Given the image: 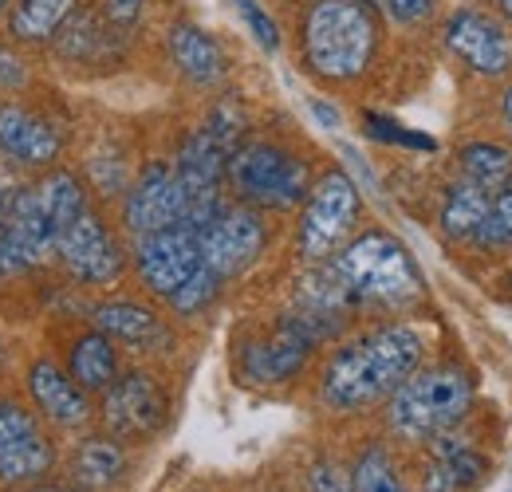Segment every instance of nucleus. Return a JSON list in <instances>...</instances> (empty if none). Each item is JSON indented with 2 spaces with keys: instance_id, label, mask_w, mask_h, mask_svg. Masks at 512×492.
I'll use <instances>...</instances> for the list:
<instances>
[{
  "instance_id": "5701e85b",
  "label": "nucleus",
  "mask_w": 512,
  "mask_h": 492,
  "mask_svg": "<svg viewBox=\"0 0 512 492\" xmlns=\"http://www.w3.org/2000/svg\"><path fill=\"white\" fill-rule=\"evenodd\" d=\"M119 40H123V36H115V32L103 24L99 12H91V8H75V12L64 20V28L56 32L52 44H56V52H60L67 63H99L115 52Z\"/></svg>"
},
{
  "instance_id": "a878e982",
  "label": "nucleus",
  "mask_w": 512,
  "mask_h": 492,
  "mask_svg": "<svg viewBox=\"0 0 512 492\" xmlns=\"http://www.w3.org/2000/svg\"><path fill=\"white\" fill-rule=\"evenodd\" d=\"M489 201H493V197H489L481 185L465 182V178H457L453 185H446V193H442V213H438L442 233H446L449 241H473L477 225H481L485 213H489Z\"/></svg>"
},
{
  "instance_id": "f8f14e48",
  "label": "nucleus",
  "mask_w": 512,
  "mask_h": 492,
  "mask_svg": "<svg viewBox=\"0 0 512 492\" xmlns=\"http://www.w3.org/2000/svg\"><path fill=\"white\" fill-rule=\"evenodd\" d=\"M190 209V193L182 178L174 174V166L166 162H150L134 182H130L127 197H123V225L130 237L142 233H158L170 225H182Z\"/></svg>"
},
{
  "instance_id": "6e6552de",
  "label": "nucleus",
  "mask_w": 512,
  "mask_h": 492,
  "mask_svg": "<svg viewBox=\"0 0 512 492\" xmlns=\"http://www.w3.org/2000/svg\"><path fill=\"white\" fill-rule=\"evenodd\" d=\"M56 469V445L40 414L0 394V485H36Z\"/></svg>"
},
{
  "instance_id": "423d86ee",
  "label": "nucleus",
  "mask_w": 512,
  "mask_h": 492,
  "mask_svg": "<svg viewBox=\"0 0 512 492\" xmlns=\"http://www.w3.org/2000/svg\"><path fill=\"white\" fill-rule=\"evenodd\" d=\"M359 217H363L359 185L343 170H327L312 182L308 197H304V209L296 221V252L308 264H320L327 256H335L355 237Z\"/></svg>"
},
{
  "instance_id": "4c0bfd02",
  "label": "nucleus",
  "mask_w": 512,
  "mask_h": 492,
  "mask_svg": "<svg viewBox=\"0 0 512 492\" xmlns=\"http://www.w3.org/2000/svg\"><path fill=\"white\" fill-rule=\"evenodd\" d=\"M308 107H312V115H316V119H320V126H327V130H339V126H343V115H339L331 103H323V99H312Z\"/></svg>"
},
{
  "instance_id": "6ab92c4d",
  "label": "nucleus",
  "mask_w": 512,
  "mask_h": 492,
  "mask_svg": "<svg viewBox=\"0 0 512 492\" xmlns=\"http://www.w3.org/2000/svg\"><path fill=\"white\" fill-rule=\"evenodd\" d=\"M225 166H229V150L205 126L190 130L182 138L178 154H174V174L182 178L190 201H197V197H217L221 182H225Z\"/></svg>"
},
{
  "instance_id": "79ce46f5",
  "label": "nucleus",
  "mask_w": 512,
  "mask_h": 492,
  "mask_svg": "<svg viewBox=\"0 0 512 492\" xmlns=\"http://www.w3.org/2000/svg\"><path fill=\"white\" fill-rule=\"evenodd\" d=\"M4 193H8V189H4V185H0V217H4Z\"/></svg>"
},
{
  "instance_id": "f257e3e1",
  "label": "nucleus",
  "mask_w": 512,
  "mask_h": 492,
  "mask_svg": "<svg viewBox=\"0 0 512 492\" xmlns=\"http://www.w3.org/2000/svg\"><path fill=\"white\" fill-rule=\"evenodd\" d=\"M426 343L406 323L371 327L331 351L320 370V402L331 414H367L422 367Z\"/></svg>"
},
{
  "instance_id": "473e14b6",
  "label": "nucleus",
  "mask_w": 512,
  "mask_h": 492,
  "mask_svg": "<svg viewBox=\"0 0 512 492\" xmlns=\"http://www.w3.org/2000/svg\"><path fill=\"white\" fill-rule=\"evenodd\" d=\"M367 134H371V138H379V142L410 146V150H438V142H434V138H426V134H414V130L390 123V119H383V115H367Z\"/></svg>"
},
{
  "instance_id": "ea45409f",
  "label": "nucleus",
  "mask_w": 512,
  "mask_h": 492,
  "mask_svg": "<svg viewBox=\"0 0 512 492\" xmlns=\"http://www.w3.org/2000/svg\"><path fill=\"white\" fill-rule=\"evenodd\" d=\"M24 492H71V489H60V485H40V481H36V485H24Z\"/></svg>"
},
{
  "instance_id": "cd10ccee",
  "label": "nucleus",
  "mask_w": 512,
  "mask_h": 492,
  "mask_svg": "<svg viewBox=\"0 0 512 492\" xmlns=\"http://www.w3.org/2000/svg\"><path fill=\"white\" fill-rule=\"evenodd\" d=\"M351 492H406L398 465L390 461L383 445H367L351 465Z\"/></svg>"
},
{
  "instance_id": "20e7f679",
  "label": "nucleus",
  "mask_w": 512,
  "mask_h": 492,
  "mask_svg": "<svg viewBox=\"0 0 512 492\" xmlns=\"http://www.w3.org/2000/svg\"><path fill=\"white\" fill-rule=\"evenodd\" d=\"M477 382L457 363L418 367L390 398H386V426L402 441H430L449 433L473 410Z\"/></svg>"
},
{
  "instance_id": "c03bdc74",
  "label": "nucleus",
  "mask_w": 512,
  "mask_h": 492,
  "mask_svg": "<svg viewBox=\"0 0 512 492\" xmlns=\"http://www.w3.org/2000/svg\"><path fill=\"white\" fill-rule=\"evenodd\" d=\"M0 370H4V343H0Z\"/></svg>"
},
{
  "instance_id": "72a5a7b5",
  "label": "nucleus",
  "mask_w": 512,
  "mask_h": 492,
  "mask_svg": "<svg viewBox=\"0 0 512 492\" xmlns=\"http://www.w3.org/2000/svg\"><path fill=\"white\" fill-rule=\"evenodd\" d=\"M237 12H241V20L249 24L253 40L264 52H280V28H276V20H272L256 0H237Z\"/></svg>"
},
{
  "instance_id": "f3484780",
  "label": "nucleus",
  "mask_w": 512,
  "mask_h": 492,
  "mask_svg": "<svg viewBox=\"0 0 512 492\" xmlns=\"http://www.w3.org/2000/svg\"><path fill=\"white\" fill-rule=\"evenodd\" d=\"M485 473H489V457L477 445L438 433V437H430V461L422 469V492H469L473 485L485 481Z\"/></svg>"
},
{
  "instance_id": "f03ea898",
  "label": "nucleus",
  "mask_w": 512,
  "mask_h": 492,
  "mask_svg": "<svg viewBox=\"0 0 512 492\" xmlns=\"http://www.w3.org/2000/svg\"><path fill=\"white\" fill-rule=\"evenodd\" d=\"M323 264L343 288L351 311H406L426 292L414 256L386 229L355 233Z\"/></svg>"
},
{
  "instance_id": "39448f33",
  "label": "nucleus",
  "mask_w": 512,
  "mask_h": 492,
  "mask_svg": "<svg viewBox=\"0 0 512 492\" xmlns=\"http://www.w3.org/2000/svg\"><path fill=\"white\" fill-rule=\"evenodd\" d=\"M225 182L237 193L241 205L284 213V209L304 205V197L312 189V170L304 158H296L292 150H284L276 142H241L229 154Z\"/></svg>"
},
{
  "instance_id": "e433bc0d",
  "label": "nucleus",
  "mask_w": 512,
  "mask_h": 492,
  "mask_svg": "<svg viewBox=\"0 0 512 492\" xmlns=\"http://www.w3.org/2000/svg\"><path fill=\"white\" fill-rule=\"evenodd\" d=\"M24 83V63L16 60L12 52H0V87L4 91H16Z\"/></svg>"
},
{
  "instance_id": "aec40b11",
  "label": "nucleus",
  "mask_w": 512,
  "mask_h": 492,
  "mask_svg": "<svg viewBox=\"0 0 512 492\" xmlns=\"http://www.w3.org/2000/svg\"><path fill=\"white\" fill-rule=\"evenodd\" d=\"M91 319H95V331H103L115 343L138 347V351H154L158 343H170L162 315L138 300H103L91 308Z\"/></svg>"
},
{
  "instance_id": "c756f323",
  "label": "nucleus",
  "mask_w": 512,
  "mask_h": 492,
  "mask_svg": "<svg viewBox=\"0 0 512 492\" xmlns=\"http://www.w3.org/2000/svg\"><path fill=\"white\" fill-rule=\"evenodd\" d=\"M221 284H225V280L201 264V268L193 272L190 280H186V284H182L174 296H166V304H170V311H174L178 319H193V315H201V311H205L213 300H217V296H221Z\"/></svg>"
},
{
  "instance_id": "9b49d317",
  "label": "nucleus",
  "mask_w": 512,
  "mask_h": 492,
  "mask_svg": "<svg viewBox=\"0 0 512 492\" xmlns=\"http://www.w3.org/2000/svg\"><path fill=\"white\" fill-rule=\"evenodd\" d=\"M130 260H134V272H138L142 288L150 296L166 300L201 268L197 233L190 225H170V229H158V233H142V237H134Z\"/></svg>"
},
{
  "instance_id": "393cba45",
  "label": "nucleus",
  "mask_w": 512,
  "mask_h": 492,
  "mask_svg": "<svg viewBox=\"0 0 512 492\" xmlns=\"http://www.w3.org/2000/svg\"><path fill=\"white\" fill-rule=\"evenodd\" d=\"M36 197H40V209L48 213L56 237L64 233L75 217H83L91 209V197H87V185L79 182V174H71L64 166H48L44 178L32 185Z\"/></svg>"
},
{
  "instance_id": "9d476101",
  "label": "nucleus",
  "mask_w": 512,
  "mask_h": 492,
  "mask_svg": "<svg viewBox=\"0 0 512 492\" xmlns=\"http://www.w3.org/2000/svg\"><path fill=\"white\" fill-rule=\"evenodd\" d=\"M56 256L67 268V276L87 288H107L127 272V252L95 209L75 217L56 237Z\"/></svg>"
},
{
  "instance_id": "2eb2a0df",
  "label": "nucleus",
  "mask_w": 512,
  "mask_h": 492,
  "mask_svg": "<svg viewBox=\"0 0 512 492\" xmlns=\"http://www.w3.org/2000/svg\"><path fill=\"white\" fill-rule=\"evenodd\" d=\"M0 237L24 260V268H40L56 256V229H52L48 213L40 209V197L32 185H16L4 193Z\"/></svg>"
},
{
  "instance_id": "0eeeda50",
  "label": "nucleus",
  "mask_w": 512,
  "mask_h": 492,
  "mask_svg": "<svg viewBox=\"0 0 512 492\" xmlns=\"http://www.w3.org/2000/svg\"><path fill=\"white\" fill-rule=\"evenodd\" d=\"M268 245V225L253 205H221L201 229H197V248H201V264L209 272H217L221 280H233L241 272H249L260 252Z\"/></svg>"
},
{
  "instance_id": "a19ab883",
  "label": "nucleus",
  "mask_w": 512,
  "mask_h": 492,
  "mask_svg": "<svg viewBox=\"0 0 512 492\" xmlns=\"http://www.w3.org/2000/svg\"><path fill=\"white\" fill-rule=\"evenodd\" d=\"M497 12H501V16H509V20H512V0H497Z\"/></svg>"
},
{
  "instance_id": "a211bd4d",
  "label": "nucleus",
  "mask_w": 512,
  "mask_h": 492,
  "mask_svg": "<svg viewBox=\"0 0 512 492\" xmlns=\"http://www.w3.org/2000/svg\"><path fill=\"white\" fill-rule=\"evenodd\" d=\"M166 52L170 63L182 71V79H190L193 87H217L229 75V56L225 48L197 24H174L166 32Z\"/></svg>"
},
{
  "instance_id": "f704fd0d",
  "label": "nucleus",
  "mask_w": 512,
  "mask_h": 492,
  "mask_svg": "<svg viewBox=\"0 0 512 492\" xmlns=\"http://www.w3.org/2000/svg\"><path fill=\"white\" fill-rule=\"evenodd\" d=\"M308 489L312 492H351V469L323 457L308 469Z\"/></svg>"
},
{
  "instance_id": "7ed1b4c3",
  "label": "nucleus",
  "mask_w": 512,
  "mask_h": 492,
  "mask_svg": "<svg viewBox=\"0 0 512 492\" xmlns=\"http://www.w3.org/2000/svg\"><path fill=\"white\" fill-rule=\"evenodd\" d=\"M379 12L371 0H312L300 20V56L323 83L359 79L379 52Z\"/></svg>"
},
{
  "instance_id": "c9c22d12",
  "label": "nucleus",
  "mask_w": 512,
  "mask_h": 492,
  "mask_svg": "<svg viewBox=\"0 0 512 492\" xmlns=\"http://www.w3.org/2000/svg\"><path fill=\"white\" fill-rule=\"evenodd\" d=\"M379 4L386 8V16L398 20V24H418V20H426L434 12V0H379Z\"/></svg>"
},
{
  "instance_id": "c85d7f7f",
  "label": "nucleus",
  "mask_w": 512,
  "mask_h": 492,
  "mask_svg": "<svg viewBox=\"0 0 512 492\" xmlns=\"http://www.w3.org/2000/svg\"><path fill=\"white\" fill-rule=\"evenodd\" d=\"M473 245L481 248V252H505V248H512V182L493 193L489 213H485V221L473 233Z\"/></svg>"
},
{
  "instance_id": "bb28decb",
  "label": "nucleus",
  "mask_w": 512,
  "mask_h": 492,
  "mask_svg": "<svg viewBox=\"0 0 512 492\" xmlns=\"http://www.w3.org/2000/svg\"><path fill=\"white\" fill-rule=\"evenodd\" d=\"M457 170L465 182L481 185L493 197L497 189H505L512 182V150L501 142H485V138L469 142L457 150Z\"/></svg>"
},
{
  "instance_id": "b1692460",
  "label": "nucleus",
  "mask_w": 512,
  "mask_h": 492,
  "mask_svg": "<svg viewBox=\"0 0 512 492\" xmlns=\"http://www.w3.org/2000/svg\"><path fill=\"white\" fill-rule=\"evenodd\" d=\"M79 0H12L8 4V36L16 44H52Z\"/></svg>"
},
{
  "instance_id": "7c9ffc66",
  "label": "nucleus",
  "mask_w": 512,
  "mask_h": 492,
  "mask_svg": "<svg viewBox=\"0 0 512 492\" xmlns=\"http://www.w3.org/2000/svg\"><path fill=\"white\" fill-rule=\"evenodd\" d=\"M205 130L233 154L241 142H245V126H249V119H245V111H241V103H233V99H221L209 115H205Z\"/></svg>"
},
{
  "instance_id": "2f4dec72",
  "label": "nucleus",
  "mask_w": 512,
  "mask_h": 492,
  "mask_svg": "<svg viewBox=\"0 0 512 492\" xmlns=\"http://www.w3.org/2000/svg\"><path fill=\"white\" fill-rule=\"evenodd\" d=\"M146 0H99V16L115 36H130L142 24Z\"/></svg>"
},
{
  "instance_id": "1a4fd4ad",
  "label": "nucleus",
  "mask_w": 512,
  "mask_h": 492,
  "mask_svg": "<svg viewBox=\"0 0 512 492\" xmlns=\"http://www.w3.org/2000/svg\"><path fill=\"white\" fill-rule=\"evenodd\" d=\"M99 418H103L107 433L119 441H146L166 426L170 398L150 370H127L103 390Z\"/></svg>"
},
{
  "instance_id": "4be33fe9",
  "label": "nucleus",
  "mask_w": 512,
  "mask_h": 492,
  "mask_svg": "<svg viewBox=\"0 0 512 492\" xmlns=\"http://www.w3.org/2000/svg\"><path fill=\"white\" fill-rule=\"evenodd\" d=\"M67 374L87 390V394H103L115 378H119V351L115 339H107L103 331H83L71 339L67 347Z\"/></svg>"
},
{
  "instance_id": "dca6fc26",
  "label": "nucleus",
  "mask_w": 512,
  "mask_h": 492,
  "mask_svg": "<svg viewBox=\"0 0 512 492\" xmlns=\"http://www.w3.org/2000/svg\"><path fill=\"white\" fill-rule=\"evenodd\" d=\"M24 386H28V398H32V410L40 414V422H48L56 430H79V426L91 422L87 390L67 370L56 367L52 359H36L28 367Z\"/></svg>"
},
{
  "instance_id": "a18cd8bd",
  "label": "nucleus",
  "mask_w": 512,
  "mask_h": 492,
  "mask_svg": "<svg viewBox=\"0 0 512 492\" xmlns=\"http://www.w3.org/2000/svg\"><path fill=\"white\" fill-rule=\"evenodd\" d=\"M509 292H512V276H509Z\"/></svg>"
},
{
  "instance_id": "ddd939ff",
  "label": "nucleus",
  "mask_w": 512,
  "mask_h": 492,
  "mask_svg": "<svg viewBox=\"0 0 512 492\" xmlns=\"http://www.w3.org/2000/svg\"><path fill=\"white\" fill-rule=\"evenodd\" d=\"M446 48L481 79H501L512 67V48L505 28L477 12V8H457L446 20Z\"/></svg>"
},
{
  "instance_id": "58836bf2",
  "label": "nucleus",
  "mask_w": 512,
  "mask_h": 492,
  "mask_svg": "<svg viewBox=\"0 0 512 492\" xmlns=\"http://www.w3.org/2000/svg\"><path fill=\"white\" fill-rule=\"evenodd\" d=\"M501 119H505V126L512 130V83L505 87V95H501Z\"/></svg>"
},
{
  "instance_id": "4468645a",
  "label": "nucleus",
  "mask_w": 512,
  "mask_h": 492,
  "mask_svg": "<svg viewBox=\"0 0 512 492\" xmlns=\"http://www.w3.org/2000/svg\"><path fill=\"white\" fill-rule=\"evenodd\" d=\"M0 154L28 170H48L64 154V130L24 103H0Z\"/></svg>"
},
{
  "instance_id": "37998d69",
  "label": "nucleus",
  "mask_w": 512,
  "mask_h": 492,
  "mask_svg": "<svg viewBox=\"0 0 512 492\" xmlns=\"http://www.w3.org/2000/svg\"><path fill=\"white\" fill-rule=\"evenodd\" d=\"M8 4H12V0H0V16H4V12H8Z\"/></svg>"
},
{
  "instance_id": "412c9836",
  "label": "nucleus",
  "mask_w": 512,
  "mask_h": 492,
  "mask_svg": "<svg viewBox=\"0 0 512 492\" xmlns=\"http://www.w3.org/2000/svg\"><path fill=\"white\" fill-rule=\"evenodd\" d=\"M127 473V449L111 433H91L71 453V481L83 489H111Z\"/></svg>"
}]
</instances>
